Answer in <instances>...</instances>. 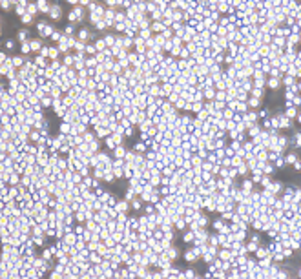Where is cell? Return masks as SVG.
Wrapping results in <instances>:
<instances>
[{"mask_svg": "<svg viewBox=\"0 0 301 279\" xmlns=\"http://www.w3.org/2000/svg\"><path fill=\"white\" fill-rule=\"evenodd\" d=\"M285 115H287L288 119H294V117H297V110H296L294 106H288V110H287V113H285Z\"/></svg>", "mask_w": 301, "mask_h": 279, "instance_id": "41", "label": "cell"}, {"mask_svg": "<svg viewBox=\"0 0 301 279\" xmlns=\"http://www.w3.org/2000/svg\"><path fill=\"white\" fill-rule=\"evenodd\" d=\"M37 29H38V35L40 37H51L53 35V26H50V24H46V22H38V24H37Z\"/></svg>", "mask_w": 301, "mask_h": 279, "instance_id": "3", "label": "cell"}, {"mask_svg": "<svg viewBox=\"0 0 301 279\" xmlns=\"http://www.w3.org/2000/svg\"><path fill=\"white\" fill-rule=\"evenodd\" d=\"M115 208H117V212L121 214V212H126L128 214V210H130V201H126V199H122V201H119L117 204H115Z\"/></svg>", "mask_w": 301, "mask_h": 279, "instance_id": "15", "label": "cell"}, {"mask_svg": "<svg viewBox=\"0 0 301 279\" xmlns=\"http://www.w3.org/2000/svg\"><path fill=\"white\" fill-rule=\"evenodd\" d=\"M182 257L186 259L188 263H195V261H199V259H201V257H199V255H197V254H195L192 248H188L186 252H184V254H182Z\"/></svg>", "mask_w": 301, "mask_h": 279, "instance_id": "10", "label": "cell"}, {"mask_svg": "<svg viewBox=\"0 0 301 279\" xmlns=\"http://www.w3.org/2000/svg\"><path fill=\"white\" fill-rule=\"evenodd\" d=\"M84 232H86V226H82V224H79V226H75V234H77V236H82V234H84Z\"/></svg>", "mask_w": 301, "mask_h": 279, "instance_id": "53", "label": "cell"}, {"mask_svg": "<svg viewBox=\"0 0 301 279\" xmlns=\"http://www.w3.org/2000/svg\"><path fill=\"white\" fill-rule=\"evenodd\" d=\"M139 37L144 38V40L152 38V29H150V28H146V29H139Z\"/></svg>", "mask_w": 301, "mask_h": 279, "instance_id": "33", "label": "cell"}, {"mask_svg": "<svg viewBox=\"0 0 301 279\" xmlns=\"http://www.w3.org/2000/svg\"><path fill=\"white\" fill-rule=\"evenodd\" d=\"M102 254L99 252V250H91L89 252V261H91V265H99V263H102Z\"/></svg>", "mask_w": 301, "mask_h": 279, "instance_id": "9", "label": "cell"}, {"mask_svg": "<svg viewBox=\"0 0 301 279\" xmlns=\"http://www.w3.org/2000/svg\"><path fill=\"white\" fill-rule=\"evenodd\" d=\"M37 6H38V9H40V13H46V15H48L50 9H51L50 0H37Z\"/></svg>", "mask_w": 301, "mask_h": 279, "instance_id": "13", "label": "cell"}, {"mask_svg": "<svg viewBox=\"0 0 301 279\" xmlns=\"http://www.w3.org/2000/svg\"><path fill=\"white\" fill-rule=\"evenodd\" d=\"M285 164H287V162H285V157H281V155L274 160V166H275V168H283Z\"/></svg>", "mask_w": 301, "mask_h": 279, "instance_id": "43", "label": "cell"}, {"mask_svg": "<svg viewBox=\"0 0 301 279\" xmlns=\"http://www.w3.org/2000/svg\"><path fill=\"white\" fill-rule=\"evenodd\" d=\"M0 62H2V64H4V62H8V57H6V53H0Z\"/></svg>", "mask_w": 301, "mask_h": 279, "instance_id": "60", "label": "cell"}, {"mask_svg": "<svg viewBox=\"0 0 301 279\" xmlns=\"http://www.w3.org/2000/svg\"><path fill=\"white\" fill-rule=\"evenodd\" d=\"M15 48V42L13 40H6V50H13Z\"/></svg>", "mask_w": 301, "mask_h": 279, "instance_id": "58", "label": "cell"}, {"mask_svg": "<svg viewBox=\"0 0 301 279\" xmlns=\"http://www.w3.org/2000/svg\"><path fill=\"white\" fill-rule=\"evenodd\" d=\"M20 20H22V24L28 26V24H31V22H33V15H31V13H26L24 16H20Z\"/></svg>", "mask_w": 301, "mask_h": 279, "instance_id": "42", "label": "cell"}, {"mask_svg": "<svg viewBox=\"0 0 301 279\" xmlns=\"http://www.w3.org/2000/svg\"><path fill=\"white\" fill-rule=\"evenodd\" d=\"M31 42V50L33 51H40L44 46H42V42H40V38H35V40H29Z\"/></svg>", "mask_w": 301, "mask_h": 279, "instance_id": "31", "label": "cell"}, {"mask_svg": "<svg viewBox=\"0 0 301 279\" xmlns=\"http://www.w3.org/2000/svg\"><path fill=\"white\" fill-rule=\"evenodd\" d=\"M40 104H42V108H50V106H53V97H51V95H46L44 99H40Z\"/></svg>", "mask_w": 301, "mask_h": 279, "instance_id": "29", "label": "cell"}, {"mask_svg": "<svg viewBox=\"0 0 301 279\" xmlns=\"http://www.w3.org/2000/svg\"><path fill=\"white\" fill-rule=\"evenodd\" d=\"M95 131H97V137L99 139H106V137H110L111 135V130H110V126H104V124H101V126H97L95 128Z\"/></svg>", "mask_w": 301, "mask_h": 279, "instance_id": "8", "label": "cell"}, {"mask_svg": "<svg viewBox=\"0 0 301 279\" xmlns=\"http://www.w3.org/2000/svg\"><path fill=\"white\" fill-rule=\"evenodd\" d=\"M297 58H299V60H301V51H299V53H297Z\"/></svg>", "mask_w": 301, "mask_h": 279, "instance_id": "64", "label": "cell"}, {"mask_svg": "<svg viewBox=\"0 0 301 279\" xmlns=\"http://www.w3.org/2000/svg\"><path fill=\"white\" fill-rule=\"evenodd\" d=\"M60 133L69 135V133H71V124H69V122H62L60 124Z\"/></svg>", "mask_w": 301, "mask_h": 279, "instance_id": "38", "label": "cell"}, {"mask_svg": "<svg viewBox=\"0 0 301 279\" xmlns=\"http://www.w3.org/2000/svg\"><path fill=\"white\" fill-rule=\"evenodd\" d=\"M259 246H261V244L256 243V241H248V243H246V250H248V254H256Z\"/></svg>", "mask_w": 301, "mask_h": 279, "instance_id": "24", "label": "cell"}, {"mask_svg": "<svg viewBox=\"0 0 301 279\" xmlns=\"http://www.w3.org/2000/svg\"><path fill=\"white\" fill-rule=\"evenodd\" d=\"M99 66V60H97V57H88L86 58V68H97Z\"/></svg>", "mask_w": 301, "mask_h": 279, "instance_id": "30", "label": "cell"}, {"mask_svg": "<svg viewBox=\"0 0 301 279\" xmlns=\"http://www.w3.org/2000/svg\"><path fill=\"white\" fill-rule=\"evenodd\" d=\"M82 135H84V142H93L95 139H97V135L89 133V131H86V133H82Z\"/></svg>", "mask_w": 301, "mask_h": 279, "instance_id": "45", "label": "cell"}, {"mask_svg": "<svg viewBox=\"0 0 301 279\" xmlns=\"http://www.w3.org/2000/svg\"><path fill=\"white\" fill-rule=\"evenodd\" d=\"M254 184H256V182L252 181V177H250V179H248V177H245V179H243V182H241V188H243L246 194H250V192L254 190Z\"/></svg>", "mask_w": 301, "mask_h": 279, "instance_id": "14", "label": "cell"}, {"mask_svg": "<svg viewBox=\"0 0 301 279\" xmlns=\"http://www.w3.org/2000/svg\"><path fill=\"white\" fill-rule=\"evenodd\" d=\"M259 104H261V100H259V97H252V99L248 100V106H250V108H257Z\"/></svg>", "mask_w": 301, "mask_h": 279, "instance_id": "46", "label": "cell"}, {"mask_svg": "<svg viewBox=\"0 0 301 279\" xmlns=\"http://www.w3.org/2000/svg\"><path fill=\"white\" fill-rule=\"evenodd\" d=\"M144 201H143V197L141 195H135L131 201H130V206H131V210H135V212H139V210H143L144 208Z\"/></svg>", "mask_w": 301, "mask_h": 279, "instance_id": "4", "label": "cell"}, {"mask_svg": "<svg viewBox=\"0 0 301 279\" xmlns=\"http://www.w3.org/2000/svg\"><path fill=\"white\" fill-rule=\"evenodd\" d=\"M208 239H210V234H208L206 228H199L195 232V241L194 244H208Z\"/></svg>", "mask_w": 301, "mask_h": 279, "instance_id": "2", "label": "cell"}, {"mask_svg": "<svg viewBox=\"0 0 301 279\" xmlns=\"http://www.w3.org/2000/svg\"><path fill=\"white\" fill-rule=\"evenodd\" d=\"M195 219H197V223H199V226H201V228H206V226H208V223H210L208 215H206V214H203V212H199Z\"/></svg>", "mask_w": 301, "mask_h": 279, "instance_id": "17", "label": "cell"}, {"mask_svg": "<svg viewBox=\"0 0 301 279\" xmlns=\"http://www.w3.org/2000/svg\"><path fill=\"white\" fill-rule=\"evenodd\" d=\"M133 150H135V152H139V153H146V152L150 150V146H148L144 141H139V142L133 146Z\"/></svg>", "mask_w": 301, "mask_h": 279, "instance_id": "19", "label": "cell"}, {"mask_svg": "<svg viewBox=\"0 0 301 279\" xmlns=\"http://www.w3.org/2000/svg\"><path fill=\"white\" fill-rule=\"evenodd\" d=\"M164 254L168 255V257H170L172 261H175V259L179 257V255H181V252H179V248H177V246H170L168 250H164Z\"/></svg>", "mask_w": 301, "mask_h": 279, "instance_id": "16", "label": "cell"}, {"mask_svg": "<svg viewBox=\"0 0 301 279\" xmlns=\"http://www.w3.org/2000/svg\"><path fill=\"white\" fill-rule=\"evenodd\" d=\"M62 64L64 66H68V68H71V66H75V55H64V58H62Z\"/></svg>", "mask_w": 301, "mask_h": 279, "instance_id": "22", "label": "cell"}, {"mask_svg": "<svg viewBox=\"0 0 301 279\" xmlns=\"http://www.w3.org/2000/svg\"><path fill=\"white\" fill-rule=\"evenodd\" d=\"M190 160H192V168H203V162H204V159H203L201 155H197V153H194Z\"/></svg>", "mask_w": 301, "mask_h": 279, "instance_id": "18", "label": "cell"}, {"mask_svg": "<svg viewBox=\"0 0 301 279\" xmlns=\"http://www.w3.org/2000/svg\"><path fill=\"white\" fill-rule=\"evenodd\" d=\"M50 18L51 20H60L62 18V8L59 4H51V9H50Z\"/></svg>", "mask_w": 301, "mask_h": 279, "instance_id": "5", "label": "cell"}, {"mask_svg": "<svg viewBox=\"0 0 301 279\" xmlns=\"http://www.w3.org/2000/svg\"><path fill=\"white\" fill-rule=\"evenodd\" d=\"M143 212H144L146 215H150V214H157V210H155V204H152V202H146V206L143 208Z\"/></svg>", "mask_w": 301, "mask_h": 279, "instance_id": "32", "label": "cell"}, {"mask_svg": "<svg viewBox=\"0 0 301 279\" xmlns=\"http://www.w3.org/2000/svg\"><path fill=\"white\" fill-rule=\"evenodd\" d=\"M84 6H73V9L69 11V22L71 24H75V22H82L84 20V9H82Z\"/></svg>", "mask_w": 301, "mask_h": 279, "instance_id": "1", "label": "cell"}, {"mask_svg": "<svg viewBox=\"0 0 301 279\" xmlns=\"http://www.w3.org/2000/svg\"><path fill=\"white\" fill-rule=\"evenodd\" d=\"M263 188H270V184H272V179H270V175H263V179H261V182H259Z\"/></svg>", "mask_w": 301, "mask_h": 279, "instance_id": "39", "label": "cell"}, {"mask_svg": "<svg viewBox=\"0 0 301 279\" xmlns=\"http://www.w3.org/2000/svg\"><path fill=\"white\" fill-rule=\"evenodd\" d=\"M38 53H40L42 57H46V58H48V57H50V48H48V46H44V48H42Z\"/></svg>", "mask_w": 301, "mask_h": 279, "instance_id": "54", "label": "cell"}, {"mask_svg": "<svg viewBox=\"0 0 301 279\" xmlns=\"http://www.w3.org/2000/svg\"><path fill=\"white\" fill-rule=\"evenodd\" d=\"M104 142H106V148H108V150H111V152H113L115 148L119 146L117 142H115V139H113L111 135H110V137H106V141H104Z\"/></svg>", "mask_w": 301, "mask_h": 279, "instance_id": "26", "label": "cell"}, {"mask_svg": "<svg viewBox=\"0 0 301 279\" xmlns=\"http://www.w3.org/2000/svg\"><path fill=\"white\" fill-rule=\"evenodd\" d=\"M250 241H256V243H261V236H259V234H252V236H250Z\"/></svg>", "mask_w": 301, "mask_h": 279, "instance_id": "57", "label": "cell"}, {"mask_svg": "<svg viewBox=\"0 0 301 279\" xmlns=\"http://www.w3.org/2000/svg\"><path fill=\"white\" fill-rule=\"evenodd\" d=\"M79 38L80 40H89V38H93V33H91V31H88V28H82L80 31H79Z\"/></svg>", "mask_w": 301, "mask_h": 279, "instance_id": "20", "label": "cell"}, {"mask_svg": "<svg viewBox=\"0 0 301 279\" xmlns=\"http://www.w3.org/2000/svg\"><path fill=\"white\" fill-rule=\"evenodd\" d=\"M268 86H270L272 89H277V86H279V79H275V77L270 79V80H268Z\"/></svg>", "mask_w": 301, "mask_h": 279, "instance_id": "50", "label": "cell"}, {"mask_svg": "<svg viewBox=\"0 0 301 279\" xmlns=\"http://www.w3.org/2000/svg\"><path fill=\"white\" fill-rule=\"evenodd\" d=\"M73 31H75V26H73V24H69V26H66V28H64V35H68V37H71V35H73Z\"/></svg>", "mask_w": 301, "mask_h": 279, "instance_id": "49", "label": "cell"}, {"mask_svg": "<svg viewBox=\"0 0 301 279\" xmlns=\"http://www.w3.org/2000/svg\"><path fill=\"white\" fill-rule=\"evenodd\" d=\"M182 241L186 243V244H194V241H195V232L194 230H184L182 232Z\"/></svg>", "mask_w": 301, "mask_h": 279, "instance_id": "11", "label": "cell"}, {"mask_svg": "<svg viewBox=\"0 0 301 279\" xmlns=\"http://www.w3.org/2000/svg\"><path fill=\"white\" fill-rule=\"evenodd\" d=\"M91 0H80V6H89Z\"/></svg>", "mask_w": 301, "mask_h": 279, "instance_id": "62", "label": "cell"}, {"mask_svg": "<svg viewBox=\"0 0 301 279\" xmlns=\"http://www.w3.org/2000/svg\"><path fill=\"white\" fill-rule=\"evenodd\" d=\"M40 9H38V6L37 4H28V13H31V15H37Z\"/></svg>", "mask_w": 301, "mask_h": 279, "instance_id": "48", "label": "cell"}, {"mask_svg": "<svg viewBox=\"0 0 301 279\" xmlns=\"http://www.w3.org/2000/svg\"><path fill=\"white\" fill-rule=\"evenodd\" d=\"M11 62H13V66H15V68H22V66L26 64V58L22 57V55H17V57H13V58H11Z\"/></svg>", "mask_w": 301, "mask_h": 279, "instance_id": "23", "label": "cell"}, {"mask_svg": "<svg viewBox=\"0 0 301 279\" xmlns=\"http://www.w3.org/2000/svg\"><path fill=\"white\" fill-rule=\"evenodd\" d=\"M38 68H50L48 66V60H46V57H42V55H38V57H35V60H33Z\"/></svg>", "mask_w": 301, "mask_h": 279, "instance_id": "25", "label": "cell"}, {"mask_svg": "<svg viewBox=\"0 0 301 279\" xmlns=\"http://www.w3.org/2000/svg\"><path fill=\"white\" fill-rule=\"evenodd\" d=\"M62 241H64L66 244H75V243L79 241V236L75 234V230H69V232H66V234H64Z\"/></svg>", "mask_w": 301, "mask_h": 279, "instance_id": "6", "label": "cell"}, {"mask_svg": "<svg viewBox=\"0 0 301 279\" xmlns=\"http://www.w3.org/2000/svg\"><path fill=\"white\" fill-rule=\"evenodd\" d=\"M60 66H62V64H60V60H53L50 68H53V69H55V71H59V69H60Z\"/></svg>", "mask_w": 301, "mask_h": 279, "instance_id": "55", "label": "cell"}, {"mask_svg": "<svg viewBox=\"0 0 301 279\" xmlns=\"http://www.w3.org/2000/svg\"><path fill=\"white\" fill-rule=\"evenodd\" d=\"M259 133H261V130H259V126H257V124H254V126H250V128H248V135H250L252 139H256Z\"/></svg>", "mask_w": 301, "mask_h": 279, "instance_id": "28", "label": "cell"}, {"mask_svg": "<svg viewBox=\"0 0 301 279\" xmlns=\"http://www.w3.org/2000/svg\"><path fill=\"white\" fill-rule=\"evenodd\" d=\"M297 122L301 124V113H297Z\"/></svg>", "mask_w": 301, "mask_h": 279, "instance_id": "63", "label": "cell"}, {"mask_svg": "<svg viewBox=\"0 0 301 279\" xmlns=\"http://www.w3.org/2000/svg\"><path fill=\"white\" fill-rule=\"evenodd\" d=\"M285 162H287V164H296V162H297V155L296 153H288L287 157H285Z\"/></svg>", "mask_w": 301, "mask_h": 279, "instance_id": "35", "label": "cell"}, {"mask_svg": "<svg viewBox=\"0 0 301 279\" xmlns=\"http://www.w3.org/2000/svg\"><path fill=\"white\" fill-rule=\"evenodd\" d=\"M28 33H29V29H22V31L18 33V40H20V42H26V40H28Z\"/></svg>", "mask_w": 301, "mask_h": 279, "instance_id": "47", "label": "cell"}, {"mask_svg": "<svg viewBox=\"0 0 301 279\" xmlns=\"http://www.w3.org/2000/svg\"><path fill=\"white\" fill-rule=\"evenodd\" d=\"M64 37V33H60V31H53V35H51V40H55V42H60V38Z\"/></svg>", "mask_w": 301, "mask_h": 279, "instance_id": "52", "label": "cell"}, {"mask_svg": "<svg viewBox=\"0 0 301 279\" xmlns=\"http://www.w3.org/2000/svg\"><path fill=\"white\" fill-rule=\"evenodd\" d=\"M59 53H60V50H59V48H50V57H48V58H51V60H57Z\"/></svg>", "mask_w": 301, "mask_h": 279, "instance_id": "44", "label": "cell"}, {"mask_svg": "<svg viewBox=\"0 0 301 279\" xmlns=\"http://www.w3.org/2000/svg\"><path fill=\"white\" fill-rule=\"evenodd\" d=\"M11 4H13L11 0H2V6H4V9H6V11L9 9V6H11Z\"/></svg>", "mask_w": 301, "mask_h": 279, "instance_id": "59", "label": "cell"}, {"mask_svg": "<svg viewBox=\"0 0 301 279\" xmlns=\"http://www.w3.org/2000/svg\"><path fill=\"white\" fill-rule=\"evenodd\" d=\"M208 244L219 246V234H210V239H208Z\"/></svg>", "mask_w": 301, "mask_h": 279, "instance_id": "40", "label": "cell"}, {"mask_svg": "<svg viewBox=\"0 0 301 279\" xmlns=\"http://www.w3.org/2000/svg\"><path fill=\"white\" fill-rule=\"evenodd\" d=\"M126 153H128V150L124 148V144H119L117 148L113 150V159H124Z\"/></svg>", "mask_w": 301, "mask_h": 279, "instance_id": "12", "label": "cell"}, {"mask_svg": "<svg viewBox=\"0 0 301 279\" xmlns=\"http://www.w3.org/2000/svg\"><path fill=\"white\" fill-rule=\"evenodd\" d=\"M294 168L297 170V172H301V160L297 159V162H296V164H294Z\"/></svg>", "mask_w": 301, "mask_h": 279, "instance_id": "61", "label": "cell"}, {"mask_svg": "<svg viewBox=\"0 0 301 279\" xmlns=\"http://www.w3.org/2000/svg\"><path fill=\"white\" fill-rule=\"evenodd\" d=\"M20 51H22V55H28L29 51H33V50H31V42H29V40L22 42V44H20Z\"/></svg>", "mask_w": 301, "mask_h": 279, "instance_id": "27", "label": "cell"}, {"mask_svg": "<svg viewBox=\"0 0 301 279\" xmlns=\"http://www.w3.org/2000/svg\"><path fill=\"white\" fill-rule=\"evenodd\" d=\"M212 224H214V228H215L217 232H221V230H223V226H224V219H223V217H219V219H215Z\"/></svg>", "mask_w": 301, "mask_h": 279, "instance_id": "36", "label": "cell"}, {"mask_svg": "<svg viewBox=\"0 0 301 279\" xmlns=\"http://www.w3.org/2000/svg\"><path fill=\"white\" fill-rule=\"evenodd\" d=\"M184 277H197V272L194 268H186L184 270Z\"/></svg>", "mask_w": 301, "mask_h": 279, "instance_id": "51", "label": "cell"}, {"mask_svg": "<svg viewBox=\"0 0 301 279\" xmlns=\"http://www.w3.org/2000/svg\"><path fill=\"white\" fill-rule=\"evenodd\" d=\"M150 29H152V31H155V33H163V31L166 29V26L163 24V22H152Z\"/></svg>", "mask_w": 301, "mask_h": 279, "instance_id": "21", "label": "cell"}, {"mask_svg": "<svg viewBox=\"0 0 301 279\" xmlns=\"http://www.w3.org/2000/svg\"><path fill=\"white\" fill-rule=\"evenodd\" d=\"M99 51H97V48H95V44H86V55H97Z\"/></svg>", "mask_w": 301, "mask_h": 279, "instance_id": "37", "label": "cell"}, {"mask_svg": "<svg viewBox=\"0 0 301 279\" xmlns=\"http://www.w3.org/2000/svg\"><path fill=\"white\" fill-rule=\"evenodd\" d=\"M124 137H133V126H130V128L124 130Z\"/></svg>", "mask_w": 301, "mask_h": 279, "instance_id": "56", "label": "cell"}, {"mask_svg": "<svg viewBox=\"0 0 301 279\" xmlns=\"http://www.w3.org/2000/svg\"><path fill=\"white\" fill-rule=\"evenodd\" d=\"M95 48H97V51H104V50L108 48V44H106L104 38H99V40L95 42Z\"/></svg>", "mask_w": 301, "mask_h": 279, "instance_id": "34", "label": "cell"}, {"mask_svg": "<svg viewBox=\"0 0 301 279\" xmlns=\"http://www.w3.org/2000/svg\"><path fill=\"white\" fill-rule=\"evenodd\" d=\"M266 190H270L274 195H279V194H283L285 192V186H283V182H279V181H272V184H270V188H266Z\"/></svg>", "mask_w": 301, "mask_h": 279, "instance_id": "7", "label": "cell"}]
</instances>
